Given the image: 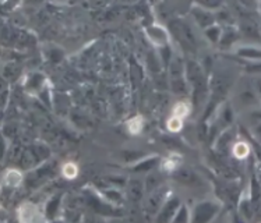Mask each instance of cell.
Here are the masks:
<instances>
[{
    "label": "cell",
    "instance_id": "cell-1",
    "mask_svg": "<svg viewBox=\"0 0 261 223\" xmlns=\"http://www.w3.org/2000/svg\"><path fill=\"white\" fill-rule=\"evenodd\" d=\"M224 209V202L219 200H204L192 208V223H213Z\"/></svg>",
    "mask_w": 261,
    "mask_h": 223
},
{
    "label": "cell",
    "instance_id": "cell-8",
    "mask_svg": "<svg viewBox=\"0 0 261 223\" xmlns=\"http://www.w3.org/2000/svg\"><path fill=\"white\" fill-rule=\"evenodd\" d=\"M162 156L161 155H151V156H144L137 162H134L130 165L128 169L133 173H148L151 170H154L156 166L161 165Z\"/></svg>",
    "mask_w": 261,
    "mask_h": 223
},
{
    "label": "cell",
    "instance_id": "cell-24",
    "mask_svg": "<svg viewBox=\"0 0 261 223\" xmlns=\"http://www.w3.org/2000/svg\"><path fill=\"white\" fill-rule=\"evenodd\" d=\"M49 223H64L63 220H60V219H55V220H50Z\"/></svg>",
    "mask_w": 261,
    "mask_h": 223
},
{
    "label": "cell",
    "instance_id": "cell-16",
    "mask_svg": "<svg viewBox=\"0 0 261 223\" xmlns=\"http://www.w3.org/2000/svg\"><path fill=\"white\" fill-rule=\"evenodd\" d=\"M143 128H144V117L141 116V115L133 116L126 122V130L132 135H139L143 131Z\"/></svg>",
    "mask_w": 261,
    "mask_h": 223
},
{
    "label": "cell",
    "instance_id": "cell-6",
    "mask_svg": "<svg viewBox=\"0 0 261 223\" xmlns=\"http://www.w3.org/2000/svg\"><path fill=\"white\" fill-rule=\"evenodd\" d=\"M171 32L175 34L177 41L187 48H194L196 42H194V37L192 35V30L187 27L183 21H172L171 22Z\"/></svg>",
    "mask_w": 261,
    "mask_h": 223
},
{
    "label": "cell",
    "instance_id": "cell-4",
    "mask_svg": "<svg viewBox=\"0 0 261 223\" xmlns=\"http://www.w3.org/2000/svg\"><path fill=\"white\" fill-rule=\"evenodd\" d=\"M183 204L179 197L172 194L166 202L162 205L160 212L155 215V223H171L172 219L175 218L176 212L179 211V208Z\"/></svg>",
    "mask_w": 261,
    "mask_h": 223
},
{
    "label": "cell",
    "instance_id": "cell-3",
    "mask_svg": "<svg viewBox=\"0 0 261 223\" xmlns=\"http://www.w3.org/2000/svg\"><path fill=\"white\" fill-rule=\"evenodd\" d=\"M171 196V187H158L154 191L148 192V197H147V200H145V209H147L149 213H155V215H156V213L160 212V209L162 208V205L166 202V200Z\"/></svg>",
    "mask_w": 261,
    "mask_h": 223
},
{
    "label": "cell",
    "instance_id": "cell-14",
    "mask_svg": "<svg viewBox=\"0 0 261 223\" xmlns=\"http://www.w3.org/2000/svg\"><path fill=\"white\" fill-rule=\"evenodd\" d=\"M232 155H233L234 159L238 160H243V159H247L251 154V147L250 144L247 143V141H236V143L232 145Z\"/></svg>",
    "mask_w": 261,
    "mask_h": 223
},
{
    "label": "cell",
    "instance_id": "cell-15",
    "mask_svg": "<svg viewBox=\"0 0 261 223\" xmlns=\"http://www.w3.org/2000/svg\"><path fill=\"white\" fill-rule=\"evenodd\" d=\"M126 190H127L128 197L133 201H139V200H141V197L144 196L145 184H143L141 181L130 180L127 183V186H126Z\"/></svg>",
    "mask_w": 261,
    "mask_h": 223
},
{
    "label": "cell",
    "instance_id": "cell-11",
    "mask_svg": "<svg viewBox=\"0 0 261 223\" xmlns=\"http://www.w3.org/2000/svg\"><path fill=\"white\" fill-rule=\"evenodd\" d=\"M63 192L54 194L46 201V204L43 205V211H45V215H46V219L49 222L58 218V213L60 211V208H62V202H63Z\"/></svg>",
    "mask_w": 261,
    "mask_h": 223
},
{
    "label": "cell",
    "instance_id": "cell-23",
    "mask_svg": "<svg viewBox=\"0 0 261 223\" xmlns=\"http://www.w3.org/2000/svg\"><path fill=\"white\" fill-rule=\"evenodd\" d=\"M232 222L233 223H249L245 218H243V216H242V215H240L239 212H238V211H234L233 218H232Z\"/></svg>",
    "mask_w": 261,
    "mask_h": 223
},
{
    "label": "cell",
    "instance_id": "cell-9",
    "mask_svg": "<svg viewBox=\"0 0 261 223\" xmlns=\"http://www.w3.org/2000/svg\"><path fill=\"white\" fill-rule=\"evenodd\" d=\"M54 173V168L49 165V163H45V165L39 166L35 170H32L31 173L25 177V181H27L28 187H35L38 184H42L43 181H46Z\"/></svg>",
    "mask_w": 261,
    "mask_h": 223
},
{
    "label": "cell",
    "instance_id": "cell-7",
    "mask_svg": "<svg viewBox=\"0 0 261 223\" xmlns=\"http://www.w3.org/2000/svg\"><path fill=\"white\" fill-rule=\"evenodd\" d=\"M192 14L194 17V20L197 22L200 27L203 30H207L208 27H211L215 24V18H214V13L211 10L205 9L204 6L200 3H193L192 5Z\"/></svg>",
    "mask_w": 261,
    "mask_h": 223
},
{
    "label": "cell",
    "instance_id": "cell-21",
    "mask_svg": "<svg viewBox=\"0 0 261 223\" xmlns=\"http://www.w3.org/2000/svg\"><path fill=\"white\" fill-rule=\"evenodd\" d=\"M62 175L66 179H69V180H73L75 179L77 176H79V166L73 163V162H67V163H64L62 166Z\"/></svg>",
    "mask_w": 261,
    "mask_h": 223
},
{
    "label": "cell",
    "instance_id": "cell-2",
    "mask_svg": "<svg viewBox=\"0 0 261 223\" xmlns=\"http://www.w3.org/2000/svg\"><path fill=\"white\" fill-rule=\"evenodd\" d=\"M17 219L20 223H46L43 208L32 201H24L17 209Z\"/></svg>",
    "mask_w": 261,
    "mask_h": 223
},
{
    "label": "cell",
    "instance_id": "cell-12",
    "mask_svg": "<svg viewBox=\"0 0 261 223\" xmlns=\"http://www.w3.org/2000/svg\"><path fill=\"white\" fill-rule=\"evenodd\" d=\"M25 181V177L22 175V172L16 168H10L3 173V184L9 188H17Z\"/></svg>",
    "mask_w": 261,
    "mask_h": 223
},
{
    "label": "cell",
    "instance_id": "cell-5",
    "mask_svg": "<svg viewBox=\"0 0 261 223\" xmlns=\"http://www.w3.org/2000/svg\"><path fill=\"white\" fill-rule=\"evenodd\" d=\"M145 35L148 38V41L156 48L164 49L169 46V32L164 25L161 24H151L145 28Z\"/></svg>",
    "mask_w": 261,
    "mask_h": 223
},
{
    "label": "cell",
    "instance_id": "cell-18",
    "mask_svg": "<svg viewBox=\"0 0 261 223\" xmlns=\"http://www.w3.org/2000/svg\"><path fill=\"white\" fill-rule=\"evenodd\" d=\"M190 112H192V103L187 101H180L173 106L171 116L179 117L181 120H185L186 117L190 116Z\"/></svg>",
    "mask_w": 261,
    "mask_h": 223
},
{
    "label": "cell",
    "instance_id": "cell-19",
    "mask_svg": "<svg viewBox=\"0 0 261 223\" xmlns=\"http://www.w3.org/2000/svg\"><path fill=\"white\" fill-rule=\"evenodd\" d=\"M204 34H205V37H207V39L210 42L218 45V43L221 42V38H222L224 30H222V27L219 25L218 22H215L214 25L208 27L207 30H204Z\"/></svg>",
    "mask_w": 261,
    "mask_h": 223
},
{
    "label": "cell",
    "instance_id": "cell-20",
    "mask_svg": "<svg viewBox=\"0 0 261 223\" xmlns=\"http://www.w3.org/2000/svg\"><path fill=\"white\" fill-rule=\"evenodd\" d=\"M171 223H192V209L187 207V204H181Z\"/></svg>",
    "mask_w": 261,
    "mask_h": 223
},
{
    "label": "cell",
    "instance_id": "cell-17",
    "mask_svg": "<svg viewBox=\"0 0 261 223\" xmlns=\"http://www.w3.org/2000/svg\"><path fill=\"white\" fill-rule=\"evenodd\" d=\"M238 38H239V32L236 31V28L226 27L224 30V34H222V38H221L219 45H221L222 48H230V46H233L234 43H236Z\"/></svg>",
    "mask_w": 261,
    "mask_h": 223
},
{
    "label": "cell",
    "instance_id": "cell-10",
    "mask_svg": "<svg viewBox=\"0 0 261 223\" xmlns=\"http://www.w3.org/2000/svg\"><path fill=\"white\" fill-rule=\"evenodd\" d=\"M233 53L247 62L257 63L261 62V45H242L233 49Z\"/></svg>",
    "mask_w": 261,
    "mask_h": 223
},
{
    "label": "cell",
    "instance_id": "cell-25",
    "mask_svg": "<svg viewBox=\"0 0 261 223\" xmlns=\"http://www.w3.org/2000/svg\"><path fill=\"white\" fill-rule=\"evenodd\" d=\"M258 223H261V222H258Z\"/></svg>",
    "mask_w": 261,
    "mask_h": 223
},
{
    "label": "cell",
    "instance_id": "cell-13",
    "mask_svg": "<svg viewBox=\"0 0 261 223\" xmlns=\"http://www.w3.org/2000/svg\"><path fill=\"white\" fill-rule=\"evenodd\" d=\"M160 168L165 173H176L181 168V158L176 154H172L169 156H166V158H162Z\"/></svg>",
    "mask_w": 261,
    "mask_h": 223
},
{
    "label": "cell",
    "instance_id": "cell-22",
    "mask_svg": "<svg viewBox=\"0 0 261 223\" xmlns=\"http://www.w3.org/2000/svg\"><path fill=\"white\" fill-rule=\"evenodd\" d=\"M183 122L185 120H181L179 117H175V116H171L168 119V122H166V127L168 130L171 131V133H179L183 127Z\"/></svg>",
    "mask_w": 261,
    "mask_h": 223
}]
</instances>
